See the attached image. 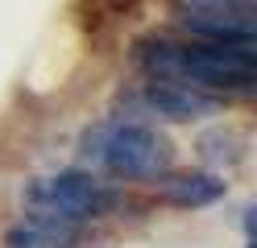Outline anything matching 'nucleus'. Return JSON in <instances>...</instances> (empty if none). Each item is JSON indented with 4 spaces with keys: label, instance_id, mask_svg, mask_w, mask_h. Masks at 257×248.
Instances as JSON below:
<instances>
[{
    "label": "nucleus",
    "instance_id": "obj_1",
    "mask_svg": "<svg viewBox=\"0 0 257 248\" xmlns=\"http://www.w3.org/2000/svg\"><path fill=\"white\" fill-rule=\"evenodd\" d=\"M137 66L150 79H166V83H183L207 95H253L257 87V66L249 50H232V46H207V42H141L137 46Z\"/></svg>",
    "mask_w": 257,
    "mask_h": 248
},
{
    "label": "nucleus",
    "instance_id": "obj_2",
    "mask_svg": "<svg viewBox=\"0 0 257 248\" xmlns=\"http://www.w3.org/2000/svg\"><path fill=\"white\" fill-rule=\"evenodd\" d=\"M83 157H95L120 182H158L170 174L174 149L158 128L137 120H108L83 137Z\"/></svg>",
    "mask_w": 257,
    "mask_h": 248
},
{
    "label": "nucleus",
    "instance_id": "obj_3",
    "mask_svg": "<svg viewBox=\"0 0 257 248\" xmlns=\"http://www.w3.org/2000/svg\"><path fill=\"white\" fill-rule=\"evenodd\" d=\"M25 203H29V211H50L71 223H87L116 207V194L87 170H58L50 178L29 182Z\"/></svg>",
    "mask_w": 257,
    "mask_h": 248
},
{
    "label": "nucleus",
    "instance_id": "obj_4",
    "mask_svg": "<svg viewBox=\"0 0 257 248\" xmlns=\"http://www.w3.org/2000/svg\"><path fill=\"white\" fill-rule=\"evenodd\" d=\"M137 108L146 116H162V120L174 124H191V120H203V116H216L220 112V99L195 91V87H183V83H166V79H150L141 83V91L133 95Z\"/></svg>",
    "mask_w": 257,
    "mask_h": 248
},
{
    "label": "nucleus",
    "instance_id": "obj_5",
    "mask_svg": "<svg viewBox=\"0 0 257 248\" xmlns=\"http://www.w3.org/2000/svg\"><path fill=\"white\" fill-rule=\"evenodd\" d=\"M183 29L207 46H232L257 54V25L249 9H183Z\"/></svg>",
    "mask_w": 257,
    "mask_h": 248
},
{
    "label": "nucleus",
    "instance_id": "obj_6",
    "mask_svg": "<svg viewBox=\"0 0 257 248\" xmlns=\"http://www.w3.org/2000/svg\"><path fill=\"white\" fill-rule=\"evenodd\" d=\"M5 248H79V223L50 211H29L5 231Z\"/></svg>",
    "mask_w": 257,
    "mask_h": 248
},
{
    "label": "nucleus",
    "instance_id": "obj_7",
    "mask_svg": "<svg viewBox=\"0 0 257 248\" xmlns=\"http://www.w3.org/2000/svg\"><path fill=\"white\" fill-rule=\"evenodd\" d=\"M162 182V198L174 207H212L224 198V190H228V182L216 178V174H162L158 178Z\"/></svg>",
    "mask_w": 257,
    "mask_h": 248
},
{
    "label": "nucleus",
    "instance_id": "obj_8",
    "mask_svg": "<svg viewBox=\"0 0 257 248\" xmlns=\"http://www.w3.org/2000/svg\"><path fill=\"white\" fill-rule=\"evenodd\" d=\"M199 153L207 165H220V170H232V165H240V157H245V137H240L236 128H212L199 137Z\"/></svg>",
    "mask_w": 257,
    "mask_h": 248
},
{
    "label": "nucleus",
    "instance_id": "obj_9",
    "mask_svg": "<svg viewBox=\"0 0 257 248\" xmlns=\"http://www.w3.org/2000/svg\"><path fill=\"white\" fill-rule=\"evenodd\" d=\"M183 9H253V0H183Z\"/></svg>",
    "mask_w": 257,
    "mask_h": 248
}]
</instances>
